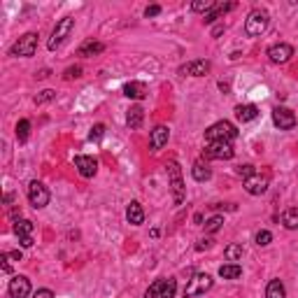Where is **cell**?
Segmentation results:
<instances>
[{
	"label": "cell",
	"instance_id": "cell-1",
	"mask_svg": "<svg viewBox=\"0 0 298 298\" xmlns=\"http://www.w3.org/2000/svg\"><path fill=\"white\" fill-rule=\"evenodd\" d=\"M166 172H168V184H170L172 201H175V205H182L184 196H187V187H184V180H182V168H180L177 161H168Z\"/></svg>",
	"mask_w": 298,
	"mask_h": 298
},
{
	"label": "cell",
	"instance_id": "cell-2",
	"mask_svg": "<svg viewBox=\"0 0 298 298\" xmlns=\"http://www.w3.org/2000/svg\"><path fill=\"white\" fill-rule=\"evenodd\" d=\"M268 24H270V14H268V10L256 7V10H252L247 14V21H245V33H247L249 37H259V35L266 33Z\"/></svg>",
	"mask_w": 298,
	"mask_h": 298
},
{
	"label": "cell",
	"instance_id": "cell-3",
	"mask_svg": "<svg viewBox=\"0 0 298 298\" xmlns=\"http://www.w3.org/2000/svg\"><path fill=\"white\" fill-rule=\"evenodd\" d=\"M203 154H205V158H210V161H231L233 154H235V149H233L231 142L217 140V142H207V147L203 149Z\"/></svg>",
	"mask_w": 298,
	"mask_h": 298
},
{
	"label": "cell",
	"instance_id": "cell-4",
	"mask_svg": "<svg viewBox=\"0 0 298 298\" xmlns=\"http://www.w3.org/2000/svg\"><path fill=\"white\" fill-rule=\"evenodd\" d=\"M72 28H75V19L63 16V19L54 26V31H51V37H49V42H47V47H49L51 51H56L58 47L63 45V42H66V37L72 33Z\"/></svg>",
	"mask_w": 298,
	"mask_h": 298
},
{
	"label": "cell",
	"instance_id": "cell-5",
	"mask_svg": "<svg viewBox=\"0 0 298 298\" xmlns=\"http://www.w3.org/2000/svg\"><path fill=\"white\" fill-rule=\"evenodd\" d=\"M235 137H237V128L233 126L231 122H217V124H212V126L205 131V140L207 142H217V140L231 142V140H235Z\"/></svg>",
	"mask_w": 298,
	"mask_h": 298
},
{
	"label": "cell",
	"instance_id": "cell-6",
	"mask_svg": "<svg viewBox=\"0 0 298 298\" xmlns=\"http://www.w3.org/2000/svg\"><path fill=\"white\" fill-rule=\"evenodd\" d=\"M37 51V33H26V35H21L19 40L12 45L10 49V56H16V58H31L33 54Z\"/></svg>",
	"mask_w": 298,
	"mask_h": 298
},
{
	"label": "cell",
	"instance_id": "cell-7",
	"mask_svg": "<svg viewBox=\"0 0 298 298\" xmlns=\"http://www.w3.org/2000/svg\"><path fill=\"white\" fill-rule=\"evenodd\" d=\"M212 289V277L207 273H196L191 280H189V284L184 287V298H193V296H203L205 291H210Z\"/></svg>",
	"mask_w": 298,
	"mask_h": 298
},
{
	"label": "cell",
	"instance_id": "cell-8",
	"mask_svg": "<svg viewBox=\"0 0 298 298\" xmlns=\"http://www.w3.org/2000/svg\"><path fill=\"white\" fill-rule=\"evenodd\" d=\"M49 189L45 187L42 182H37V180H33L31 184H28V201H31V205L35 207V210H42V207L49 205Z\"/></svg>",
	"mask_w": 298,
	"mask_h": 298
},
{
	"label": "cell",
	"instance_id": "cell-9",
	"mask_svg": "<svg viewBox=\"0 0 298 298\" xmlns=\"http://www.w3.org/2000/svg\"><path fill=\"white\" fill-rule=\"evenodd\" d=\"M273 124L280 128V131H291L296 126V114H293L289 107H275L273 110Z\"/></svg>",
	"mask_w": 298,
	"mask_h": 298
},
{
	"label": "cell",
	"instance_id": "cell-10",
	"mask_svg": "<svg viewBox=\"0 0 298 298\" xmlns=\"http://www.w3.org/2000/svg\"><path fill=\"white\" fill-rule=\"evenodd\" d=\"M7 291L12 298H28L31 296V280L24 277V275H14L7 284Z\"/></svg>",
	"mask_w": 298,
	"mask_h": 298
},
{
	"label": "cell",
	"instance_id": "cell-11",
	"mask_svg": "<svg viewBox=\"0 0 298 298\" xmlns=\"http://www.w3.org/2000/svg\"><path fill=\"white\" fill-rule=\"evenodd\" d=\"M212 70V63L210 61H205V58H198V61H189V63H184L182 68H180V75H184V77H205L207 72Z\"/></svg>",
	"mask_w": 298,
	"mask_h": 298
},
{
	"label": "cell",
	"instance_id": "cell-12",
	"mask_svg": "<svg viewBox=\"0 0 298 298\" xmlns=\"http://www.w3.org/2000/svg\"><path fill=\"white\" fill-rule=\"evenodd\" d=\"M293 56V47L287 45V42H277V45L268 47V58L273 63H287Z\"/></svg>",
	"mask_w": 298,
	"mask_h": 298
},
{
	"label": "cell",
	"instance_id": "cell-13",
	"mask_svg": "<svg viewBox=\"0 0 298 298\" xmlns=\"http://www.w3.org/2000/svg\"><path fill=\"white\" fill-rule=\"evenodd\" d=\"M33 231H35V226H33V222H28V219L14 222V233L19 235L21 247H33Z\"/></svg>",
	"mask_w": 298,
	"mask_h": 298
},
{
	"label": "cell",
	"instance_id": "cell-14",
	"mask_svg": "<svg viewBox=\"0 0 298 298\" xmlns=\"http://www.w3.org/2000/svg\"><path fill=\"white\" fill-rule=\"evenodd\" d=\"M245 191L249 196H261L268 191V177L266 175H252L249 180H245Z\"/></svg>",
	"mask_w": 298,
	"mask_h": 298
},
{
	"label": "cell",
	"instance_id": "cell-15",
	"mask_svg": "<svg viewBox=\"0 0 298 298\" xmlns=\"http://www.w3.org/2000/svg\"><path fill=\"white\" fill-rule=\"evenodd\" d=\"M168 137H170V128L168 126H156L149 135V147H152V152H161L163 147L168 145Z\"/></svg>",
	"mask_w": 298,
	"mask_h": 298
},
{
	"label": "cell",
	"instance_id": "cell-16",
	"mask_svg": "<svg viewBox=\"0 0 298 298\" xmlns=\"http://www.w3.org/2000/svg\"><path fill=\"white\" fill-rule=\"evenodd\" d=\"M75 168L80 170L82 177H93L98 172V161L93 156H75Z\"/></svg>",
	"mask_w": 298,
	"mask_h": 298
},
{
	"label": "cell",
	"instance_id": "cell-17",
	"mask_svg": "<svg viewBox=\"0 0 298 298\" xmlns=\"http://www.w3.org/2000/svg\"><path fill=\"white\" fill-rule=\"evenodd\" d=\"M126 219L128 224H133V226H140V224H145V210H142V205L137 201H131L126 207Z\"/></svg>",
	"mask_w": 298,
	"mask_h": 298
},
{
	"label": "cell",
	"instance_id": "cell-18",
	"mask_svg": "<svg viewBox=\"0 0 298 298\" xmlns=\"http://www.w3.org/2000/svg\"><path fill=\"white\" fill-rule=\"evenodd\" d=\"M231 10H235V3H214V7L203 16V21H205V24H212V21H217L219 16H224Z\"/></svg>",
	"mask_w": 298,
	"mask_h": 298
},
{
	"label": "cell",
	"instance_id": "cell-19",
	"mask_svg": "<svg viewBox=\"0 0 298 298\" xmlns=\"http://www.w3.org/2000/svg\"><path fill=\"white\" fill-rule=\"evenodd\" d=\"M256 116H259V107L252 105V103H247V105H237V107H235V119H237V122L247 124V122H254Z\"/></svg>",
	"mask_w": 298,
	"mask_h": 298
},
{
	"label": "cell",
	"instance_id": "cell-20",
	"mask_svg": "<svg viewBox=\"0 0 298 298\" xmlns=\"http://www.w3.org/2000/svg\"><path fill=\"white\" fill-rule=\"evenodd\" d=\"M124 96L133 98V101H142L147 96V86L142 82H128V84H124Z\"/></svg>",
	"mask_w": 298,
	"mask_h": 298
},
{
	"label": "cell",
	"instance_id": "cell-21",
	"mask_svg": "<svg viewBox=\"0 0 298 298\" xmlns=\"http://www.w3.org/2000/svg\"><path fill=\"white\" fill-rule=\"evenodd\" d=\"M142 122H145V110H142L140 105H133L131 110H128L126 114V124L131 131H137V128L142 126Z\"/></svg>",
	"mask_w": 298,
	"mask_h": 298
},
{
	"label": "cell",
	"instance_id": "cell-22",
	"mask_svg": "<svg viewBox=\"0 0 298 298\" xmlns=\"http://www.w3.org/2000/svg\"><path fill=\"white\" fill-rule=\"evenodd\" d=\"M240 275H243V266L240 263H224L219 268V277H224V280H237Z\"/></svg>",
	"mask_w": 298,
	"mask_h": 298
},
{
	"label": "cell",
	"instance_id": "cell-23",
	"mask_svg": "<svg viewBox=\"0 0 298 298\" xmlns=\"http://www.w3.org/2000/svg\"><path fill=\"white\" fill-rule=\"evenodd\" d=\"M191 175H193V180H196V182H207V180L212 177V170L207 168V163L196 161V163H193V168H191Z\"/></svg>",
	"mask_w": 298,
	"mask_h": 298
},
{
	"label": "cell",
	"instance_id": "cell-24",
	"mask_svg": "<svg viewBox=\"0 0 298 298\" xmlns=\"http://www.w3.org/2000/svg\"><path fill=\"white\" fill-rule=\"evenodd\" d=\"M103 51H105V45H103V42L89 40V42H84V45L77 49V54H80V56H96V54H103Z\"/></svg>",
	"mask_w": 298,
	"mask_h": 298
},
{
	"label": "cell",
	"instance_id": "cell-25",
	"mask_svg": "<svg viewBox=\"0 0 298 298\" xmlns=\"http://www.w3.org/2000/svg\"><path fill=\"white\" fill-rule=\"evenodd\" d=\"M266 298H287V289L280 280H270L266 287Z\"/></svg>",
	"mask_w": 298,
	"mask_h": 298
},
{
	"label": "cell",
	"instance_id": "cell-26",
	"mask_svg": "<svg viewBox=\"0 0 298 298\" xmlns=\"http://www.w3.org/2000/svg\"><path fill=\"white\" fill-rule=\"evenodd\" d=\"M243 254H245L243 245H237V243L228 245V247L224 249V259H226L228 263H237V261H240V259H243Z\"/></svg>",
	"mask_w": 298,
	"mask_h": 298
},
{
	"label": "cell",
	"instance_id": "cell-27",
	"mask_svg": "<svg viewBox=\"0 0 298 298\" xmlns=\"http://www.w3.org/2000/svg\"><path fill=\"white\" fill-rule=\"evenodd\" d=\"M282 224L289 231H296L298 228V207H289L287 212L282 214Z\"/></svg>",
	"mask_w": 298,
	"mask_h": 298
},
{
	"label": "cell",
	"instance_id": "cell-28",
	"mask_svg": "<svg viewBox=\"0 0 298 298\" xmlns=\"http://www.w3.org/2000/svg\"><path fill=\"white\" fill-rule=\"evenodd\" d=\"M28 135H31V122H28V119H21V122L16 124V140L26 142Z\"/></svg>",
	"mask_w": 298,
	"mask_h": 298
},
{
	"label": "cell",
	"instance_id": "cell-29",
	"mask_svg": "<svg viewBox=\"0 0 298 298\" xmlns=\"http://www.w3.org/2000/svg\"><path fill=\"white\" fill-rule=\"evenodd\" d=\"M177 293V280L175 277H168L163 282V289H161V298H175Z\"/></svg>",
	"mask_w": 298,
	"mask_h": 298
},
{
	"label": "cell",
	"instance_id": "cell-30",
	"mask_svg": "<svg viewBox=\"0 0 298 298\" xmlns=\"http://www.w3.org/2000/svg\"><path fill=\"white\" fill-rule=\"evenodd\" d=\"M222 226H224V217H222V214H214V217H210L205 222V231L207 233H217Z\"/></svg>",
	"mask_w": 298,
	"mask_h": 298
},
{
	"label": "cell",
	"instance_id": "cell-31",
	"mask_svg": "<svg viewBox=\"0 0 298 298\" xmlns=\"http://www.w3.org/2000/svg\"><path fill=\"white\" fill-rule=\"evenodd\" d=\"M254 243H256L259 247H266V245L273 243V233H270V231H259L256 235H254Z\"/></svg>",
	"mask_w": 298,
	"mask_h": 298
},
{
	"label": "cell",
	"instance_id": "cell-32",
	"mask_svg": "<svg viewBox=\"0 0 298 298\" xmlns=\"http://www.w3.org/2000/svg\"><path fill=\"white\" fill-rule=\"evenodd\" d=\"M163 282L166 280H156V282L152 284V287L145 291V298H161V289H163Z\"/></svg>",
	"mask_w": 298,
	"mask_h": 298
},
{
	"label": "cell",
	"instance_id": "cell-33",
	"mask_svg": "<svg viewBox=\"0 0 298 298\" xmlns=\"http://www.w3.org/2000/svg\"><path fill=\"white\" fill-rule=\"evenodd\" d=\"M212 7H214L212 0H196V3H191V10L193 12H205V14H207Z\"/></svg>",
	"mask_w": 298,
	"mask_h": 298
},
{
	"label": "cell",
	"instance_id": "cell-34",
	"mask_svg": "<svg viewBox=\"0 0 298 298\" xmlns=\"http://www.w3.org/2000/svg\"><path fill=\"white\" fill-rule=\"evenodd\" d=\"M54 98H56V91H51V89H45V91H40L35 96V105H45V103L54 101Z\"/></svg>",
	"mask_w": 298,
	"mask_h": 298
},
{
	"label": "cell",
	"instance_id": "cell-35",
	"mask_svg": "<svg viewBox=\"0 0 298 298\" xmlns=\"http://www.w3.org/2000/svg\"><path fill=\"white\" fill-rule=\"evenodd\" d=\"M235 172H237L240 177H243V180H249L252 175H256L254 166H249V163H245V166H237V168H235Z\"/></svg>",
	"mask_w": 298,
	"mask_h": 298
},
{
	"label": "cell",
	"instance_id": "cell-36",
	"mask_svg": "<svg viewBox=\"0 0 298 298\" xmlns=\"http://www.w3.org/2000/svg\"><path fill=\"white\" fill-rule=\"evenodd\" d=\"M103 135H105V126H103V124H96V126L91 128V133H89V140H91V142H98Z\"/></svg>",
	"mask_w": 298,
	"mask_h": 298
},
{
	"label": "cell",
	"instance_id": "cell-37",
	"mask_svg": "<svg viewBox=\"0 0 298 298\" xmlns=\"http://www.w3.org/2000/svg\"><path fill=\"white\" fill-rule=\"evenodd\" d=\"M82 77V66H70L63 72V80H80Z\"/></svg>",
	"mask_w": 298,
	"mask_h": 298
},
{
	"label": "cell",
	"instance_id": "cell-38",
	"mask_svg": "<svg viewBox=\"0 0 298 298\" xmlns=\"http://www.w3.org/2000/svg\"><path fill=\"white\" fill-rule=\"evenodd\" d=\"M33 298H54V291H51V289H37V291L33 293Z\"/></svg>",
	"mask_w": 298,
	"mask_h": 298
},
{
	"label": "cell",
	"instance_id": "cell-39",
	"mask_svg": "<svg viewBox=\"0 0 298 298\" xmlns=\"http://www.w3.org/2000/svg\"><path fill=\"white\" fill-rule=\"evenodd\" d=\"M156 14H161V7H158V5H149V7L145 10V16H147V19H149V16H156Z\"/></svg>",
	"mask_w": 298,
	"mask_h": 298
},
{
	"label": "cell",
	"instance_id": "cell-40",
	"mask_svg": "<svg viewBox=\"0 0 298 298\" xmlns=\"http://www.w3.org/2000/svg\"><path fill=\"white\" fill-rule=\"evenodd\" d=\"M207 247H212V240H210V237H203V240H198V245H196L198 252H203V249H207Z\"/></svg>",
	"mask_w": 298,
	"mask_h": 298
},
{
	"label": "cell",
	"instance_id": "cell-41",
	"mask_svg": "<svg viewBox=\"0 0 298 298\" xmlns=\"http://www.w3.org/2000/svg\"><path fill=\"white\" fill-rule=\"evenodd\" d=\"M7 254H0V266H3V270H5V273H12V266H10V261H7Z\"/></svg>",
	"mask_w": 298,
	"mask_h": 298
},
{
	"label": "cell",
	"instance_id": "cell-42",
	"mask_svg": "<svg viewBox=\"0 0 298 298\" xmlns=\"http://www.w3.org/2000/svg\"><path fill=\"white\" fill-rule=\"evenodd\" d=\"M7 256L12 259V261H21V252L16 249V252H7Z\"/></svg>",
	"mask_w": 298,
	"mask_h": 298
},
{
	"label": "cell",
	"instance_id": "cell-43",
	"mask_svg": "<svg viewBox=\"0 0 298 298\" xmlns=\"http://www.w3.org/2000/svg\"><path fill=\"white\" fill-rule=\"evenodd\" d=\"M37 77H40V80H45V77H49V70H40V72H37Z\"/></svg>",
	"mask_w": 298,
	"mask_h": 298
}]
</instances>
